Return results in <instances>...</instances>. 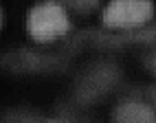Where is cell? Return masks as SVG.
Here are the masks:
<instances>
[{
  "label": "cell",
  "mask_w": 156,
  "mask_h": 123,
  "mask_svg": "<svg viewBox=\"0 0 156 123\" xmlns=\"http://www.w3.org/2000/svg\"><path fill=\"white\" fill-rule=\"evenodd\" d=\"M0 66L11 73H37V70H53L64 66V59L37 55L33 51H9L0 57Z\"/></svg>",
  "instance_id": "3957f363"
},
{
  "label": "cell",
  "mask_w": 156,
  "mask_h": 123,
  "mask_svg": "<svg viewBox=\"0 0 156 123\" xmlns=\"http://www.w3.org/2000/svg\"><path fill=\"white\" fill-rule=\"evenodd\" d=\"M154 16L152 0H112L103 11L106 26L114 29H130L139 26Z\"/></svg>",
  "instance_id": "7a4b0ae2"
},
{
  "label": "cell",
  "mask_w": 156,
  "mask_h": 123,
  "mask_svg": "<svg viewBox=\"0 0 156 123\" xmlns=\"http://www.w3.org/2000/svg\"><path fill=\"white\" fill-rule=\"evenodd\" d=\"M51 123H68V121H51Z\"/></svg>",
  "instance_id": "8fae6325"
},
{
  "label": "cell",
  "mask_w": 156,
  "mask_h": 123,
  "mask_svg": "<svg viewBox=\"0 0 156 123\" xmlns=\"http://www.w3.org/2000/svg\"><path fill=\"white\" fill-rule=\"evenodd\" d=\"M114 123H156V112L150 108V104L143 101H128L117 108Z\"/></svg>",
  "instance_id": "8992f818"
},
{
  "label": "cell",
  "mask_w": 156,
  "mask_h": 123,
  "mask_svg": "<svg viewBox=\"0 0 156 123\" xmlns=\"http://www.w3.org/2000/svg\"><path fill=\"white\" fill-rule=\"evenodd\" d=\"M117 79H119V70L114 66H95L79 79L77 95L81 101H92L101 97L103 92H108L117 84Z\"/></svg>",
  "instance_id": "277c9868"
},
{
  "label": "cell",
  "mask_w": 156,
  "mask_h": 123,
  "mask_svg": "<svg viewBox=\"0 0 156 123\" xmlns=\"http://www.w3.org/2000/svg\"><path fill=\"white\" fill-rule=\"evenodd\" d=\"M79 40H88V42H97L103 46H117V44H128V42H156V29H145V31H128L121 35H108L99 33V31H88L81 33Z\"/></svg>",
  "instance_id": "5b68a950"
},
{
  "label": "cell",
  "mask_w": 156,
  "mask_h": 123,
  "mask_svg": "<svg viewBox=\"0 0 156 123\" xmlns=\"http://www.w3.org/2000/svg\"><path fill=\"white\" fill-rule=\"evenodd\" d=\"M59 5L73 7L75 11H90L99 5V0H59Z\"/></svg>",
  "instance_id": "ba28073f"
},
{
  "label": "cell",
  "mask_w": 156,
  "mask_h": 123,
  "mask_svg": "<svg viewBox=\"0 0 156 123\" xmlns=\"http://www.w3.org/2000/svg\"><path fill=\"white\" fill-rule=\"evenodd\" d=\"M132 97H141L143 104H154L156 106V88H145V90H134Z\"/></svg>",
  "instance_id": "9c48e42d"
},
{
  "label": "cell",
  "mask_w": 156,
  "mask_h": 123,
  "mask_svg": "<svg viewBox=\"0 0 156 123\" xmlns=\"http://www.w3.org/2000/svg\"><path fill=\"white\" fill-rule=\"evenodd\" d=\"M0 24H2V13H0Z\"/></svg>",
  "instance_id": "7c38bea8"
},
{
  "label": "cell",
  "mask_w": 156,
  "mask_h": 123,
  "mask_svg": "<svg viewBox=\"0 0 156 123\" xmlns=\"http://www.w3.org/2000/svg\"><path fill=\"white\" fill-rule=\"evenodd\" d=\"M0 123H51V121L33 117V114H27V112H11V114H5L0 119Z\"/></svg>",
  "instance_id": "52a82bcc"
},
{
  "label": "cell",
  "mask_w": 156,
  "mask_h": 123,
  "mask_svg": "<svg viewBox=\"0 0 156 123\" xmlns=\"http://www.w3.org/2000/svg\"><path fill=\"white\" fill-rule=\"evenodd\" d=\"M145 66H147V68L152 70V73L156 75V51H154V53H150L147 57H145Z\"/></svg>",
  "instance_id": "30bf717a"
},
{
  "label": "cell",
  "mask_w": 156,
  "mask_h": 123,
  "mask_svg": "<svg viewBox=\"0 0 156 123\" xmlns=\"http://www.w3.org/2000/svg\"><path fill=\"white\" fill-rule=\"evenodd\" d=\"M27 29L35 42H53L68 31V16L59 2L48 0L31 9Z\"/></svg>",
  "instance_id": "6da1fadb"
}]
</instances>
